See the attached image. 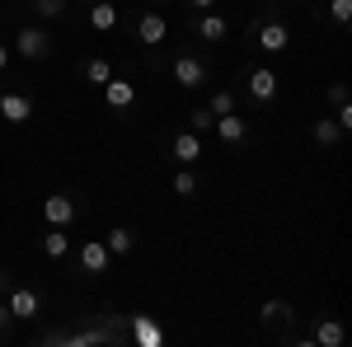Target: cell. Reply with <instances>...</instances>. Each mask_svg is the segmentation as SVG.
Here are the masks:
<instances>
[{"label":"cell","instance_id":"cell-1","mask_svg":"<svg viewBox=\"0 0 352 347\" xmlns=\"http://www.w3.org/2000/svg\"><path fill=\"white\" fill-rule=\"evenodd\" d=\"M207 80H212V61L202 52H179L174 56V85H179V89H202Z\"/></svg>","mask_w":352,"mask_h":347},{"label":"cell","instance_id":"cell-2","mask_svg":"<svg viewBox=\"0 0 352 347\" xmlns=\"http://www.w3.org/2000/svg\"><path fill=\"white\" fill-rule=\"evenodd\" d=\"M14 52L24 56V61H47V56H52V33H47L43 24H19Z\"/></svg>","mask_w":352,"mask_h":347},{"label":"cell","instance_id":"cell-3","mask_svg":"<svg viewBox=\"0 0 352 347\" xmlns=\"http://www.w3.org/2000/svg\"><path fill=\"white\" fill-rule=\"evenodd\" d=\"M254 43H258V52L277 56V52H287V43H292V28L282 24V19H258V24H254Z\"/></svg>","mask_w":352,"mask_h":347},{"label":"cell","instance_id":"cell-4","mask_svg":"<svg viewBox=\"0 0 352 347\" xmlns=\"http://www.w3.org/2000/svg\"><path fill=\"white\" fill-rule=\"evenodd\" d=\"M5 305H10L14 324H28V320L43 315V295L33 291V287H10V291H5Z\"/></svg>","mask_w":352,"mask_h":347},{"label":"cell","instance_id":"cell-5","mask_svg":"<svg viewBox=\"0 0 352 347\" xmlns=\"http://www.w3.org/2000/svg\"><path fill=\"white\" fill-rule=\"evenodd\" d=\"M0 117H5L10 127H24L28 117H33V99L19 94V89H0Z\"/></svg>","mask_w":352,"mask_h":347},{"label":"cell","instance_id":"cell-6","mask_svg":"<svg viewBox=\"0 0 352 347\" xmlns=\"http://www.w3.org/2000/svg\"><path fill=\"white\" fill-rule=\"evenodd\" d=\"M192 28H197V38H202V43H212V47L230 38V19H226V14H217V10H197Z\"/></svg>","mask_w":352,"mask_h":347},{"label":"cell","instance_id":"cell-7","mask_svg":"<svg viewBox=\"0 0 352 347\" xmlns=\"http://www.w3.org/2000/svg\"><path fill=\"white\" fill-rule=\"evenodd\" d=\"M80 267L89 272V277H104V272L113 267L109 244H104V240H85V244H80Z\"/></svg>","mask_w":352,"mask_h":347},{"label":"cell","instance_id":"cell-8","mask_svg":"<svg viewBox=\"0 0 352 347\" xmlns=\"http://www.w3.org/2000/svg\"><path fill=\"white\" fill-rule=\"evenodd\" d=\"M164 38H169V19H164V14L151 10V14L136 19V43H141V47H160Z\"/></svg>","mask_w":352,"mask_h":347},{"label":"cell","instance_id":"cell-9","mask_svg":"<svg viewBox=\"0 0 352 347\" xmlns=\"http://www.w3.org/2000/svg\"><path fill=\"white\" fill-rule=\"evenodd\" d=\"M249 99L254 104H272L277 99V71L272 66H254L249 71Z\"/></svg>","mask_w":352,"mask_h":347},{"label":"cell","instance_id":"cell-10","mask_svg":"<svg viewBox=\"0 0 352 347\" xmlns=\"http://www.w3.org/2000/svg\"><path fill=\"white\" fill-rule=\"evenodd\" d=\"M212 132H217L226 146H244V141H249V122H244L240 113H221L217 122H212Z\"/></svg>","mask_w":352,"mask_h":347},{"label":"cell","instance_id":"cell-11","mask_svg":"<svg viewBox=\"0 0 352 347\" xmlns=\"http://www.w3.org/2000/svg\"><path fill=\"white\" fill-rule=\"evenodd\" d=\"M169 155H174L179 164H197V160H202V136L192 132V127H188V132H174V141H169Z\"/></svg>","mask_w":352,"mask_h":347},{"label":"cell","instance_id":"cell-12","mask_svg":"<svg viewBox=\"0 0 352 347\" xmlns=\"http://www.w3.org/2000/svg\"><path fill=\"white\" fill-rule=\"evenodd\" d=\"M43 216H47V225H71V221H76V197L52 192V197L43 202Z\"/></svg>","mask_w":352,"mask_h":347},{"label":"cell","instance_id":"cell-13","mask_svg":"<svg viewBox=\"0 0 352 347\" xmlns=\"http://www.w3.org/2000/svg\"><path fill=\"white\" fill-rule=\"evenodd\" d=\"M104 104L118 108V113H122V108H132V104H136V85L122 80V76H113V80L104 85Z\"/></svg>","mask_w":352,"mask_h":347},{"label":"cell","instance_id":"cell-14","mask_svg":"<svg viewBox=\"0 0 352 347\" xmlns=\"http://www.w3.org/2000/svg\"><path fill=\"white\" fill-rule=\"evenodd\" d=\"M132 338L141 347H160L164 343V328L151 320V315H132Z\"/></svg>","mask_w":352,"mask_h":347},{"label":"cell","instance_id":"cell-15","mask_svg":"<svg viewBox=\"0 0 352 347\" xmlns=\"http://www.w3.org/2000/svg\"><path fill=\"white\" fill-rule=\"evenodd\" d=\"M104 244H109L113 258H127V254H136V235L127 230V225H113L109 235H104Z\"/></svg>","mask_w":352,"mask_h":347},{"label":"cell","instance_id":"cell-16","mask_svg":"<svg viewBox=\"0 0 352 347\" xmlns=\"http://www.w3.org/2000/svg\"><path fill=\"white\" fill-rule=\"evenodd\" d=\"M80 76L94 85V89H104V85L113 80V61H109V56H89V61L80 66Z\"/></svg>","mask_w":352,"mask_h":347},{"label":"cell","instance_id":"cell-17","mask_svg":"<svg viewBox=\"0 0 352 347\" xmlns=\"http://www.w3.org/2000/svg\"><path fill=\"white\" fill-rule=\"evenodd\" d=\"M89 28H94V33H113V28H118V5H113V0H99V5L89 10Z\"/></svg>","mask_w":352,"mask_h":347},{"label":"cell","instance_id":"cell-18","mask_svg":"<svg viewBox=\"0 0 352 347\" xmlns=\"http://www.w3.org/2000/svg\"><path fill=\"white\" fill-rule=\"evenodd\" d=\"M343 338H348V328L333 320V315H324L320 328H315V343H320V347H343Z\"/></svg>","mask_w":352,"mask_h":347},{"label":"cell","instance_id":"cell-19","mask_svg":"<svg viewBox=\"0 0 352 347\" xmlns=\"http://www.w3.org/2000/svg\"><path fill=\"white\" fill-rule=\"evenodd\" d=\"M43 254H47V258H66V254H71V235H66V225H52V230L43 235Z\"/></svg>","mask_w":352,"mask_h":347},{"label":"cell","instance_id":"cell-20","mask_svg":"<svg viewBox=\"0 0 352 347\" xmlns=\"http://www.w3.org/2000/svg\"><path fill=\"white\" fill-rule=\"evenodd\" d=\"M338 136H343V127H338V122H333V117H320V122H315V127H310V141H315V146H338Z\"/></svg>","mask_w":352,"mask_h":347},{"label":"cell","instance_id":"cell-21","mask_svg":"<svg viewBox=\"0 0 352 347\" xmlns=\"http://www.w3.org/2000/svg\"><path fill=\"white\" fill-rule=\"evenodd\" d=\"M258 320L263 324H292V305H287V300H282V295H272V300H263V310H258Z\"/></svg>","mask_w":352,"mask_h":347},{"label":"cell","instance_id":"cell-22","mask_svg":"<svg viewBox=\"0 0 352 347\" xmlns=\"http://www.w3.org/2000/svg\"><path fill=\"white\" fill-rule=\"evenodd\" d=\"M66 5H71V0H33V14H38L43 24H56V19L66 14Z\"/></svg>","mask_w":352,"mask_h":347},{"label":"cell","instance_id":"cell-23","mask_svg":"<svg viewBox=\"0 0 352 347\" xmlns=\"http://www.w3.org/2000/svg\"><path fill=\"white\" fill-rule=\"evenodd\" d=\"M174 197H197V174H192L188 164L174 169Z\"/></svg>","mask_w":352,"mask_h":347},{"label":"cell","instance_id":"cell-24","mask_svg":"<svg viewBox=\"0 0 352 347\" xmlns=\"http://www.w3.org/2000/svg\"><path fill=\"white\" fill-rule=\"evenodd\" d=\"M207 113H212V117L235 113V94H230V89H217V94H212V104H207Z\"/></svg>","mask_w":352,"mask_h":347},{"label":"cell","instance_id":"cell-25","mask_svg":"<svg viewBox=\"0 0 352 347\" xmlns=\"http://www.w3.org/2000/svg\"><path fill=\"white\" fill-rule=\"evenodd\" d=\"M348 19H352V0H329V24L343 28Z\"/></svg>","mask_w":352,"mask_h":347},{"label":"cell","instance_id":"cell-26","mask_svg":"<svg viewBox=\"0 0 352 347\" xmlns=\"http://www.w3.org/2000/svg\"><path fill=\"white\" fill-rule=\"evenodd\" d=\"M188 122H192V132L202 136V132H212V122H217V117H212L207 108H192V117H188Z\"/></svg>","mask_w":352,"mask_h":347},{"label":"cell","instance_id":"cell-27","mask_svg":"<svg viewBox=\"0 0 352 347\" xmlns=\"http://www.w3.org/2000/svg\"><path fill=\"white\" fill-rule=\"evenodd\" d=\"M324 99H329L333 108H338V104H348V85H343V80H333V85L324 89Z\"/></svg>","mask_w":352,"mask_h":347},{"label":"cell","instance_id":"cell-28","mask_svg":"<svg viewBox=\"0 0 352 347\" xmlns=\"http://www.w3.org/2000/svg\"><path fill=\"white\" fill-rule=\"evenodd\" d=\"M10 328H14V315H10V305H5V300H0V338H5V333H10Z\"/></svg>","mask_w":352,"mask_h":347},{"label":"cell","instance_id":"cell-29","mask_svg":"<svg viewBox=\"0 0 352 347\" xmlns=\"http://www.w3.org/2000/svg\"><path fill=\"white\" fill-rule=\"evenodd\" d=\"M333 122H338V127L348 132V127H352V108H348V104H338V117H333Z\"/></svg>","mask_w":352,"mask_h":347},{"label":"cell","instance_id":"cell-30","mask_svg":"<svg viewBox=\"0 0 352 347\" xmlns=\"http://www.w3.org/2000/svg\"><path fill=\"white\" fill-rule=\"evenodd\" d=\"M10 287H14V277H10V267H0V295L10 291Z\"/></svg>","mask_w":352,"mask_h":347},{"label":"cell","instance_id":"cell-31","mask_svg":"<svg viewBox=\"0 0 352 347\" xmlns=\"http://www.w3.org/2000/svg\"><path fill=\"white\" fill-rule=\"evenodd\" d=\"M192 10H217V0H188Z\"/></svg>","mask_w":352,"mask_h":347},{"label":"cell","instance_id":"cell-32","mask_svg":"<svg viewBox=\"0 0 352 347\" xmlns=\"http://www.w3.org/2000/svg\"><path fill=\"white\" fill-rule=\"evenodd\" d=\"M5 66H10V47L0 43V71H5Z\"/></svg>","mask_w":352,"mask_h":347},{"label":"cell","instance_id":"cell-33","mask_svg":"<svg viewBox=\"0 0 352 347\" xmlns=\"http://www.w3.org/2000/svg\"><path fill=\"white\" fill-rule=\"evenodd\" d=\"M146 5H160V0H146Z\"/></svg>","mask_w":352,"mask_h":347}]
</instances>
